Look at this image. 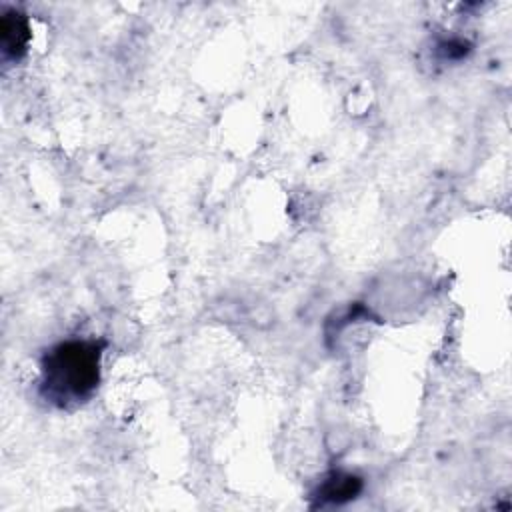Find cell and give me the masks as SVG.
Instances as JSON below:
<instances>
[{"label": "cell", "mask_w": 512, "mask_h": 512, "mask_svg": "<svg viewBox=\"0 0 512 512\" xmlns=\"http://www.w3.org/2000/svg\"><path fill=\"white\" fill-rule=\"evenodd\" d=\"M104 348L98 338H68L50 346L40 360L42 400L64 410L88 402L100 386Z\"/></svg>", "instance_id": "cell-1"}, {"label": "cell", "mask_w": 512, "mask_h": 512, "mask_svg": "<svg viewBox=\"0 0 512 512\" xmlns=\"http://www.w3.org/2000/svg\"><path fill=\"white\" fill-rule=\"evenodd\" d=\"M32 28L28 16L12 6L0 10V50L4 62H18L30 44Z\"/></svg>", "instance_id": "cell-2"}, {"label": "cell", "mask_w": 512, "mask_h": 512, "mask_svg": "<svg viewBox=\"0 0 512 512\" xmlns=\"http://www.w3.org/2000/svg\"><path fill=\"white\" fill-rule=\"evenodd\" d=\"M362 478L352 474V472H342V470H332L328 472L318 488L314 490L312 498L314 504L312 508H324V506H340L350 500H354L362 492Z\"/></svg>", "instance_id": "cell-3"}, {"label": "cell", "mask_w": 512, "mask_h": 512, "mask_svg": "<svg viewBox=\"0 0 512 512\" xmlns=\"http://www.w3.org/2000/svg\"><path fill=\"white\" fill-rule=\"evenodd\" d=\"M468 44L460 38H450V40H444L438 44V52L442 54L444 60H458L462 56H466L468 52Z\"/></svg>", "instance_id": "cell-4"}]
</instances>
